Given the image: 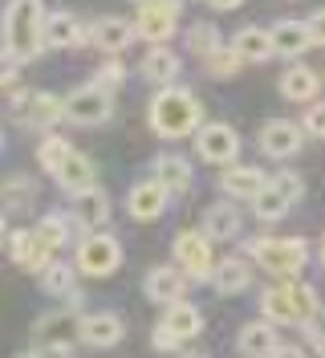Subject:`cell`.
<instances>
[{
	"instance_id": "obj_20",
	"label": "cell",
	"mask_w": 325,
	"mask_h": 358,
	"mask_svg": "<svg viewBox=\"0 0 325 358\" xmlns=\"http://www.w3.org/2000/svg\"><path fill=\"white\" fill-rule=\"evenodd\" d=\"M232 49L240 53V62L244 66H257V62H268L273 53H277V45H273V29H264V24H244L240 33H232Z\"/></svg>"
},
{
	"instance_id": "obj_37",
	"label": "cell",
	"mask_w": 325,
	"mask_h": 358,
	"mask_svg": "<svg viewBox=\"0 0 325 358\" xmlns=\"http://www.w3.org/2000/svg\"><path fill=\"white\" fill-rule=\"evenodd\" d=\"M37 236H41L49 248H62L65 241H69V216H65V212L41 216V220H37Z\"/></svg>"
},
{
	"instance_id": "obj_38",
	"label": "cell",
	"mask_w": 325,
	"mask_h": 358,
	"mask_svg": "<svg viewBox=\"0 0 325 358\" xmlns=\"http://www.w3.org/2000/svg\"><path fill=\"white\" fill-rule=\"evenodd\" d=\"M122 82H127V66H122L118 57H110L106 66H98V73H94V86L110 90V94H114L118 86H122Z\"/></svg>"
},
{
	"instance_id": "obj_28",
	"label": "cell",
	"mask_w": 325,
	"mask_h": 358,
	"mask_svg": "<svg viewBox=\"0 0 325 358\" xmlns=\"http://www.w3.org/2000/svg\"><path fill=\"white\" fill-rule=\"evenodd\" d=\"M138 73L147 82H154V86H171L175 78H179V53H171L167 45H151L147 57L138 62Z\"/></svg>"
},
{
	"instance_id": "obj_23",
	"label": "cell",
	"mask_w": 325,
	"mask_h": 358,
	"mask_svg": "<svg viewBox=\"0 0 325 358\" xmlns=\"http://www.w3.org/2000/svg\"><path fill=\"white\" fill-rule=\"evenodd\" d=\"M53 179H57V187H62L65 196H82V192H89V187H98V167H94V159L89 155L73 151Z\"/></svg>"
},
{
	"instance_id": "obj_27",
	"label": "cell",
	"mask_w": 325,
	"mask_h": 358,
	"mask_svg": "<svg viewBox=\"0 0 325 358\" xmlns=\"http://www.w3.org/2000/svg\"><path fill=\"white\" fill-rule=\"evenodd\" d=\"M203 232H208L212 241H236L240 232H244V216H240L236 200L212 203V208L203 212Z\"/></svg>"
},
{
	"instance_id": "obj_51",
	"label": "cell",
	"mask_w": 325,
	"mask_h": 358,
	"mask_svg": "<svg viewBox=\"0 0 325 358\" xmlns=\"http://www.w3.org/2000/svg\"><path fill=\"white\" fill-rule=\"evenodd\" d=\"M322 261H325V241H322Z\"/></svg>"
},
{
	"instance_id": "obj_41",
	"label": "cell",
	"mask_w": 325,
	"mask_h": 358,
	"mask_svg": "<svg viewBox=\"0 0 325 358\" xmlns=\"http://www.w3.org/2000/svg\"><path fill=\"white\" fill-rule=\"evenodd\" d=\"M21 66H24V62L13 53V49H0V90H4V86H17Z\"/></svg>"
},
{
	"instance_id": "obj_13",
	"label": "cell",
	"mask_w": 325,
	"mask_h": 358,
	"mask_svg": "<svg viewBox=\"0 0 325 358\" xmlns=\"http://www.w3.org/2000/svg\"><path fill=\"white\" fill-rule=\"evenodd\" d=\"M187 273L179 265H154L147 277H143V293H147V301L154 306H171V301H183L187 297Z\"/></svg>"
},
{
	"instance_id": "obj_34",
	"label": "cell",
	"mask_w": 325,
	"mask_h": 358,
	"mask_svg": "<svg viewBox=\"0 0 325 358\" xmlns=\"http://www.w3.org/2000/svg\"><path fill=\"white\" fill-rule=\"evenodd\" d=\"M69 155H73V147H69L65 134H45L41 143H37V167H41L45 176H57Z\"/></svg>"
},
{
	"instance_id": "obj_4",
	"label": "cell",
	"mask_w": 325,
	"mask_h": 358,
	"mask_svg": "<svg viewBox=\"0 0 325 358\" xmlns=\"http://www.w3.org/2000/svg\"><path fill=\"white\" fill-rule=\"evenodd\" d=\"M248 261L260 265L264 273L293 281L309 265V241L305 236H252L248 241Z\"/></svg>"
},
{
	"instance_id": "obj_32",
	"label": "cell",
	"mask_w": 325,
	"mask_h": 358,
	"mask_svg": "<svg viewBox=\"0 0 325 358\" xmlns=\"http://www.w3.org/2000/svg\"><path fill=\"white\" fill-rule=\"evenodd\" d=\"M33 200H37V183L29 176H8L0 183V203H4V212L21 216V212L33 208Z\"/></svg>"
},
{
	"instance_id": "obj_19",
	"label": "cell",
	"mask_w": 325,
	"mask_h": 358,
	"mask_svg": "<svg viewBox=\"0 0 325 358\" xmlns=\"http://www.w3.org/2000/svg\"><path fill=\"white\" fill-rule=\"evenodd\" d=\"M73 313H78L73 306L41 313L33 322V346H62V342H69V334H78V317Z\"/></svg>"
},
{
	"instance_id": "obj_48",
	"label": "cell",
	"mask_w": 325,
	"mask_h": 358,
	"mask_svg": "<svg viewBox=\"0 0 325 358\" xmlns=\"http://www.w3.org/2000/svg\"><path fill=\"white\" fill-rule=\"evenodd\" d=\"M0 245H4V216H0Z\"/></svg>"
},
{
	"instance_id": "obj_16",
	"label": "cell",
	"mask_w": 325,
	"mask_h": 358,
	"mask_svg": "<svg viewBox=\"0 0 325 358\" xmlns=\"http://www.w3.org/2000/svg\"><path fill=\"white\" fill-rule=\"evenodd\" d=\"M268 187V179L260 167H248V163H228V167H219V192L228 196V200H257L260 192Z\"/></svg>"
},
{
	"instance_id": "obj_33",
	"label": "cell",
	"mask_w": 325,
	"mask_h": 358,
	"mask_svg": "<svg viewBox=\"0 0 325 358\" xmlns=\"http://www.w3.org/2000/svg\"><path fill=\"white\" fill-rule=\"evenodd\" d=\"M289 208H293V200L284 196L281 187H273V179H268V187L260 192L257 200H252V212H257V220L260 224H277L289 216Z\"/></svg>"
},
{
	"instance_id": "obj_7",
	"label": "cell",
	"mask_w": 325,
	"mask_h": 358,
	"mask_svg": "<svg viewBox=\"0 0 325 358\" xmlns=\"http://www.w3.org/2000/svg\"><path fill=\"white\" fill-rule=\"evenodd\" d=\"M65 118L73 127H102L114 118V94L102 86H78L73 94H65Z\"/></svg>"
},
{
	"instance_id": "obj_31",
	"label": "cell",
	"mask_w": 325,
	"mask_h": 358,
	"mask_svg": "<svg viewBox=\"0 0 325 358\" xmlns=\"http://www.w3.org/2000/svg\"><path fill=\"white\" fill-rule=\"evenodd\" d=\"M171 334H179L183 342L187 338H199V330H203V313L195 310L192 301H171V306H163V317H159Z\"/></svg>"
},
{
	"instance_id": "obj_40",
	"label": "cell",
	"mask_w": 325,
	"mask_h": 358,
	"mask_svg": "<svg viewBox=\"0 0 325 358\" xmlns=\"http://www.w3.org/2000/svg\"><path fill=\"white\" fill-rule=\"evenodd\" d=\"M29 102H33V90H13V94H8V102H4V110H8V118H17V122H29Z\"/></svg>"
},
{
	"instance_id": "obj_2",
	"label": "cell",
	"mask_w": 325,
	"mask_h": 358,
	"mask_svg": "<svg viewBox=\"0 0 325 358\" xmlns=\"http://www.w3.org/2000/svg\"><path fill=\"white\" fill-rule=\"evenodd\" d=\"M45 24H49L45 0H8V4H4V17H0L4 49H13L21 62L41 57L45 49H49V41H45Z\"/></svg>"
},
{
	"instance_id": "obj_30",
	"label": "cell",
	"mask_w": 325,
	"mask_h": 358,
	"mask_svg": "<svg viewBox=\"0 0 325 358\" xmlns=\"http://www.w3.org/2000/svg\"><path fill=\"white\" fill-rule=\"evenodd\" d=\"M65 118V98L49 94V90H33V102H29V122L33 131H53L57 122Z\"/></svg>"
},
{
	"instance_id": "obj_18",
	"label": "cell",
	"mask_w": 325,
	"mask_h": 358,
	"mask_svg": "<svg viewBox=\"0 0 325 358\" xmlns=\"http://www.w3.org/2000/svg\"><path fill=\"white\" fill-rule=\"evenodd\" d=\"M41 285L49 297H62L65 306H73V310H82V301H86V293L78 289V265H69V261H53L41 273Z\"/></svg>"
},
{
	"instance_id": "obj_25",
	"label": "cell",
	"mask_w": 325,
	"mask_h": 358,
	"mask_svg": "<svg viewBox=\"0 0 325 358\" xmlns=\"http://www.w3.org/2000/svg\"><path fill=\"white\" fill-rule=\"evenodd\" d=\"M73 224H82L86 232H102L110 224V196L102 187H89L82 196H73Z\"/></svg>"
},
{
	"instance_id": "obj_29",
	"label": "cell",
	"mask_w": 325,
	"mask_h": 358,
	"mask_svg": "<svg viewBox=\"0 0 325 358\" xmlns=\"http://www.w3.org/2000/svg\"><path fill=\"white\" fill-rule=\"evenodd\" d=\"M273 45H277V53L281 57H301L305 49H313V37H309V24L305 21H293V17H284V21L273 24Z\"/></svg>"
},
{
	"instance_id": "obj_15",
	"label": "cell",
	"mask_w": 325,
	"mask_h": 358,
	"mask_svg": "<svg viewBox=\"0 0 325 358\" xmlns=\"http://www.w3.org/2000/svg\"><path fill=\"white\" fill-rule=\"evenodd\" d=\"M45 41H49V49H86V45H94V24L78 21L73 13H49Z\"/></svg>"
},
{
	"instance_id": "obj_42",
	"label": "cell",
	"mask_w": 325,
	"mask_h": 358,
	"mask_svg": "<svg viewBox=\"0 0 325 358\" xmlns=\"http://www.w3.org/2000/svg\"><path fill=\"white\" fill-rule=\"evenodd\" d=\"M273 187H281V192H284L293 203L305 196V179L297 176V171H277V176H273Z\"/></svg>"
},
{
	"instance_id": "obj_3",
	"label": "cell",
	"mask_w": 325,
	"mask_h": 358,
	"mask_svg": "<svg viewBox=\"0 0 325 358\" xmlns=\"http://www.w3.org/2000/svg\"><path fill=\"white\" fill-rule=\"evenodd\" d=\"M147 122L159 138H187L203 127V102L183 86H163L147 106Z\"/></svg>"
},
{
	"instance_id": "obj_24",
	"label": "cell",
	"mask_w": 325,
	"mask_h": 358,
	"mask_svg": "<svg viewBox=\"0 0 325 358\" xmlns=\"http://www.w3.org/2000/svg\"><path fill=\"white\" fill-rule=\"evenodd\" d=\"M151 171H154V179L171 192V200H175V196H187V192H192V183H195L192 163H187L183 155H154Z\"/></svg>"
},
{
	"instance_id": "obj_1",
	"label": "cell",
	"mask_w": 325,
	"mask_h": 358,
	"mask_svg": "<svg viewBox=\"0 0 325 358\" xmlns=\"http://www.w3.org/2000/svg\"><path fill=\"white\" fill-rule=\"evenodd\" d=\"M260 317H268V322H277V326H317L325 317V306L317 289L313 285H305L301 277H293V281H281V285H268V289L260 293Z\"/></svg>"
},
{
	"instance_id": "obj_46",
	"label": "cell",
	"mask_w": 325,
	"mask_h": 358,
	"mask_svg": "<svg viewBox=\"0 0 325 358\" xmlns=\"http://www.w3.org/2000/svg\"><path fill=\"white\" fill-rule=\"evenodd\" d=\"M203 4H212L216 13H236V8H244V0H203Z\"/></svg>"
},
{
	"instance_id": "obj_44",
	"label": "cell",
	"mask_w": 325,
	"mask_h": 358,
	"mask_svg": "<svg viewBox=\"0 0 325 358\" xmlns=\"http://www.w3.org/2000/svg\"><path fill=\"white\" fill-rule=\"evenodd\" d=\"M309 37H313V45H325V8H317L313 17H309Z\"/></svg>"
},
{
	"instance_id": "obj_21",
	"label": "cell",
	"mask_w": 325,
	"mask_h": 358,
	"mask_svg": "<svg viewBox=\"0 0 325 358\" xmlns=\"http://www.w3.org/2000/svg\"><path fill=\"white\" fill-rule=\"evenodd\" d=\"M248 285H252V261H244V257H224V261H216V268H212V289L219 297H240Z\"/></svg>"
},
{
	"instance_id": "obj_45",
	"label": "cell",
	"mask_w": 325,
	"mask_h": 358,
	"mask_svg": "<svg viewBox=\"0 0 325 358\" xmlns=\"http://www.w3.org/2000/svg\"><path fill=\"white\" fill-rule=\"evenodd\" d=\"M268 358H309V355H305L301 346H293V342H281V346H277Z\"/></svg>"
},
{
	"instance_id": "obj_43",
	"label": "cell",
	"mask_w": 325,
	"mask_h": 358,
	"mask_svg": "<svg viewBox=\"0 0 325 358\" xmlns=\"http://www.w3.org/2000/svg\"><path fill=\"white\" fill-rule=\"evenodd\" d=\"M151 346H154V350H163V355H175V350L183 346V338H179V334H171V330H167V326L159 322V326L151 330Z\"/></svg>"
},
{
	"instance_id": "obj_47",
	"label": "cell",
	"mask_w": 325,
	"mask_h": 358,
	"mask_svg": "<svg viewBox=\"0 0 325 358\" xmlns=\"http://www.w3.org/2000/svg\"><path fill=\"white\" fill-rule=\"evenodd\" d=\"M17 358H41V355H37V350H24V355H17Z\"/></svg>"
},
{
	"instance_id": "obj_17",
	"label": "cell",
	"mask_w": 325,
	"mask_h": 358,
	"mask_svg": "<svg viewBox=\"0 0 325 358\" xmlns=\"http://www.w3.org/2000/svg\"><path fill=\"white\" fill-rule=\"evenodd\" d=\"M236 346L244 358H268L277 346H281V338H277V322H268V317H257V322H244L236 334Z\"/></svg>"
},
{
	"instance_id": "obj_36",
	"label": "cell",
	"mask_w": 325,
	"mask_h": 358,
	"mask_svg": "<svg viewBox=\"0 0 325 358\" xmlns=\"http://www.w3.org/2000/svg\"><path fill=\"white\" fill-rule=\"evenodd\" d=\"M240 53L232 49V45H219L216 53H208L203 57V69H208V78H236L240 73Z\"/></svg>"
},
{
	"instance_id": "obj_39",
	"label": "cell",
	"mask_w": 325,
	"mask_h": 358,
	"mask_svg": "<svg viewBox=\"0 0 325 358\" xmlns=\"http://www.w3.org/2000/svg\"><path fill=\"white\" fill-rule=\"evenodd\" d=\"M301 127H305L309 138H325V102H309V106H305Z\"/></svg>"
},
{
	"instance_id": "obj_10",
	"label": "cell",
	"mask_w": 325,
	"mask_h": 358,
	"mask_svg": "<svg viewBox=\"0 0 325 358\" xmlns=\"http://www.w3.org/2000/svg\"><path fill=\"white\" fill-rule=\"evenodd\" d=\"M4 245H8L13 265H21L24 273H45V268L53 265V252H57V248H49L37 236V228H13Z\"/></svg>"
},
{
	"instance_id": "obj_49",
	"label": "cell",
	"mask_w": 325,
	"mask_h": 358,
	"mask_svg": "<svg viewBox=\"0 0 325 358\" xmlns=\"http://www.w3.org/2000/svg\"><path fill=\"white\" fill-rule=\"evenodd\" d=\"M130 4H151V0H130Z\"/></svg>"
},
{
	"instance_id": "obj_35",
	"label": "cell",
	"mask_w": 325,
	"mask_h": 358,
	"mask_svg": "<svg viewBox=\"0 0 325 358\" xmlns=\"http://www.w3.org/2000/svg\"><path fill=\"white\" fill-rule=\"evenodd\" d=\"M219 29L212 21H195L192 29H187V49H192L195 57H208V53H216L219 49Z\"/></svg>"
},
{
	"instance_id": "obj_6",
	"label": "cell",
	"mask_w": 325,
	"mask_h": 358,
	"mask_svg": "<svg viewBox=\"0 0 325 358\" xmlns=\"http://www.w3.org/2000/svg\"><path fill=\"white\" fill-rule=\"evenodd\" d=\"M73 265H78L82 277H114V273L122 268V245H118V236H110V232H89L86 241L78 245Z\"/></svg>"
},
{
	"instance_id": "obj_50",
	"label": "cell",
	"mask_w": 325,
	"mask_h": 358,
	"mask_svg": "<svg viewBox=\"0 0 325 358\" xmlns=\"http://www.w3.org/2000/svg\"><path fill=\"white\" fill-rule=\"evenodd\" d=\"M0 147H4V127H0Z\"/></svg>"
},
{
	"instance_id": "obj_22",
	"label": "cell",
	"mask_w": 325,
	"mask_h": 358,
	"mask_svg": "<svg viewBox=\"0 0 325 358\" xmlns=\"http://www.w3.org/2000/svg\"><path fill=\"white\" fill-rule=\"evenodd\" d=\"M284 102H313L317 94H322V78H317V69L313 66H301V62H293V66L281 73V82H277Z\"/></svg>"
},
{
	"instance_id": "obj_14",
	"label": "cell",
	"mask_w": 325,
	"mask_h": 358,
	"mask_svg": "<svg viewBox=\"0 0 325 358\" xmlns=\"http://www.w3.org/2000/svg\"><path fill=\"white\" fill-rule=\"evenodd\" d=\"M167 203H171V192L151 176V179H143V183H134V187H130L127 212H130V220L151 224V220H159V216L167 212Z\"/></svg>"
},
{
	"instance_id": "obj_12",
	"label": "cell",
	"mask_w": 325,
	"mask_h": 358,
	"mask_svg": "<svg viewBox=\"0 0 325 358\" xmlns=\"http://www.w3.org/2000/svg\"><path fill=\"white\" fill-rule=\"evenodd\" d=\"M127 338V322L118 317V313H82L78 317V342H86L94 350H110V346H118Z\"/></svg>"
},
{
	"instance_id": "obj_8",
	"label": "cell",
	"mask_w": 325,
	"mask_h": 358,
	"mask_svg": "<svg viewBox=\"0 0 325 358\" xmlns=\"http://www.w3.org/2000/svg\"><path fill=\"white\" fill-rule=\"evenodd\" d=\"M179 13H183V0H151V4H138V17H134L138 41L167 45V37H175V29H179Z\"/></svg>"
},
{
	"instance_id": "obj_26",
	"label": "cell",
	"mask_w": 325,
	"mask_h": 358,
	"mask_svg": "<svg viewBox=\"0 0 325 358\" xmlns=\"http://www.w3.org/2000/svg\"><path fill=\"white\" fill-rule=\"evenodd\" d=\"M138 41V33H134V21H122V17H102V21H94V45L110 53V57H118L122 49Z\"/></svg>"
},
{
	"instance_id": "obj_11",
	"label": "cell",
	"mask_w": 325,
	"mask_h": 358,
	"mask_svg": "<svg viewBox=\"0 0 325 358\" xmlns=\"http://www.w3.org/2000/svg\"><path fill=\"white\" fill-rule=\"evenodd\" d=\"M305 147V127L289 122V118H268L260 127V151L268 159H293Z\"/></svg>"
},
{
	"instance_id": "obj_5",
	"label": "cell",
	"mask_w": 325,
	"mask_h": 358,
	"mask_svg": "<svg viewBox=\"0 0 325 358\" xmlns=\"http://www.w3.org/2000/svg\"><path fill=\"white\" fill-rule=\"evenodd\" d=\"M171 261L192 281H212V268H216V252H212V236L199 228H183V232H175L171 241Z\"/></svg>"
},
{
	"instance_id": "obj_9",
	"label": "cell",
	"mask_w": 325,
	"mask_h": 358,
	"mask_svg": "<svg viewBox=\"0 0 325 358\" xmlns=\"http://www.w3.org/2000/svg\"><path fill=\"white\" fill-rule=\"evenodd\" d=\"M195 155L212 167H228L240 159V134L232 122H203L195 131Z\"/></svg>"
}]
</instances>
